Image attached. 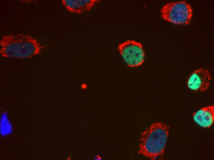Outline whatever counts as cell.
Instances as JSON below:
<instances>
[{
    "mask_svg": "<svg viewBox=\"0 0 214 160\" xmlns=\"http://www.w3.org/2000/svg\"><path fill=\"white\" fill-rule=\"evenodd\" d=\"M0 45L2 57L21 59L39 54L42 48L37 40L24 34L5 35L0 40Z\"/></svg>",
    "mask_w": 214,
    "mask_h": 160,
    "instance_id": "6da1fadb",
    "label": "cell"
},
{
    "mask_svg": "<svg viewBox=\"0 0 214 160\" xmlns=\"http://www.w3.org/2000/svg\"><path fill=\"white\" fill-rule=\"evenodd\" d=\"M169 126L157 122L152 124L141 134L138 153L151 160L161 158L164 153Z\"/></svg>",
    "mask_w": 214,
    "mask_h": 160,
    "instance_id": "7a4b0ae2",
    "label": "cell"
},
{
    "mask_svg": "<svg viewBox=\"0 0 214 160\" xmlns=\"http://www.w3.org/2000/svg\"><path fill=\"white\" fill-rule=\"evenodd\" d=\"M161 13L164 19L179 25L188 24L192 16L191 6L185 1L167 3L161 8Z\"/></svg>",
    "mask_w": 214,
    "mask_h": 160,
    "instance_id": "3957f363",
    "label": "cell"
},
{
    "mask_svg": "<svg viewBox=\"0 0 214 160\" xmlns=\"http://www.w3.org/2000/svg\"><path fill=\"white\" fill-rule=\"evenodd\" d=\"M118 49L128 66L137 67L143 62L145 54L141 43L134 40H128L120 44Z\"/></svg>",
    "mask_w": 214,
    "mask_h": 160,
    "instance_id": "277c9868",
    "label": "cell"
},
{
    "mask_svg": "<svg viewBox=\"0 0 214 160\" xmlns=\"http://www.w3.org/2000/svg\"><path fill=\"white\" fill-rule=\"evenodd\" d=\"M211 78L210 72L206 69L201 68L190 75L187 81V86L194 91H204L209 87Z\"/></svg>",
    "mask_w": 214,
    "mask_h": 160,
    "instance_id": "5b68a950",
    "label": "cell"
},
{
    "mask_svg": "<svg viewBox=\"0 0 214 160\" xmlns=\"http://www.w3.org/2000/svg\"><path fill=\"white\" fill-rule=\"evenodd\" d=\"M63 4L69 12L81 14L89 11L100 2L98 0H62Z\"/></svg>",
    "mask_w": 214,
    "mask_h": 160,
    "instance_id": "8992f818",
    "label": "cell"
},
{
    "mask_svg": "<svg viewBox=\"0 0 214 160\" xmlns=\"http://www.w3.org/2000/svg\"><path fill=\"white\" fill-rule=\"evenodd\" d=\"M193 116L194 120L200 126L204 128H209L214 122V106L202 108L194 112Z\"/></svg>",
    "mask_w": 214,
    "mask_h": 160,
    "instance_id": "52a82bcc",
    "label": "cell"
},
{
    "mask_svg": "<svg viewBox=\"0 0 214 160\" xmlns=\"http://www.w3.org/2000/svg\"><path fill=\"white\" fill-rule=\"evenodd\" d=\"M12 126L7 115H2L0 121V132L2 136H6L11 134L12 131Z\"/></svg>",
    "mask_w": 214,
    "mask_h": 160,
    "instance_id": "ba28073f",
    "label": "cell"
}]
</instances>
